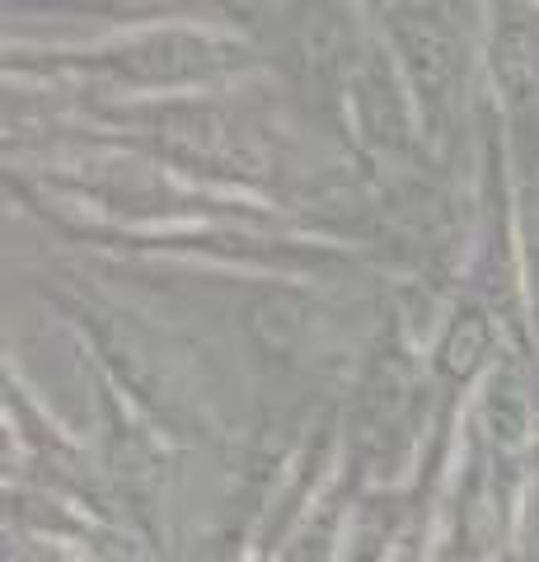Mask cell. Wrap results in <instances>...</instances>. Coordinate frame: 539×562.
I'll return each instance as SVG.
<instances>
[{"mask_svg":"<svg viewBox=\"0 0 539 562\" xmlns=\"http://www.w3.org/2000/svg\"><path fill=\"white\" fill-rule=\"evenodd\" d=\"M239 127L225 122L216 113H183L179 122H165V146L179 155L188 165H202V169H239V173H254V150L239 146Z\"/></svg>","mask_w":539,"mask_h":562,"instance_id":"1","label":"cell"},{"mask_svg":"<svg viewBox=\"0 0 539 562\" xmlns=\"http://www.w3.org/2000/svg\"><path fill=\"white\" fill-rule=\"evenodd\" d=\"M394 29H398V43L408 52L417 85H423L431 99H441L446 85L456 80V43H450V33L431 20V14H423V20L413 14V20H398Z\"/></svg>","mask_w":539,"mask_h":562,"instance_id":"2","label":"cell"},{"mask_svg":"<svg viewBox=\"0 0 539 562\" xmlns=\"http://www.w3.org/2000/svg\"><path fill=\"white\" fill-rule=\"evenodd\" d=\"M489 351V324L483 314H464V319L450 324L446 342H441V371L446 375H469Z\"/></svg>","mask_w":539,"mask_h":562,"instance_id":"3","label":"cell"}]
</instances>
